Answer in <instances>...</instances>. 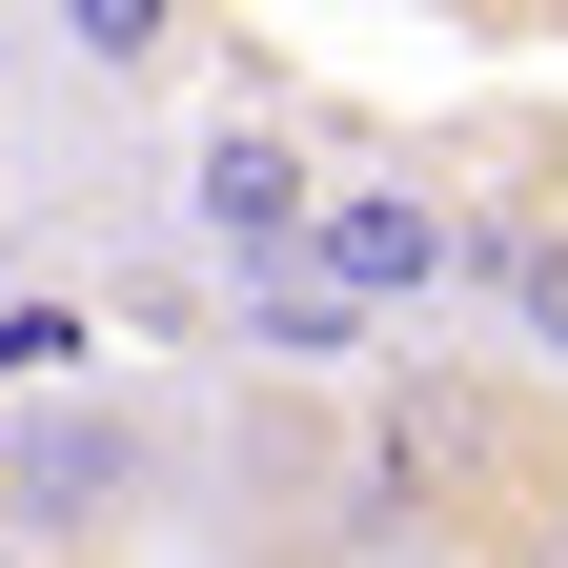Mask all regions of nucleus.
Returning a JSON list of instances; mask_svg holds the SVG:
<instances>
[{
  "mask_svg": "<svg viewBox=\"0 0 568 568\" xmlns=\"http://www.w3.org/2000/svg\"><path fill=\"white\" fill-rule=\"evenodd\" d=\"M487 467H508V406H487V386H366V406H325L345 548H447L487 508Z\"/></svg>",
  "mask_w": 568,
  "mask_h": 568,
  "instance_id": "obj_1",
  "label": "nucleus"
},
{
  "mask_svg": "<svg viewBox=\"0 0 568 568\" xmlns=\"http://www.w3.org/2000/svg\"><path fill=\"white\" fill-rule=\"evenodd\" d=\"M163 406H0V568H21V548H61V568H82V548H122L142 508H163Z\"/></svg>",
  "mask_w": 568,
  "mask_h": 568,
  "instance_id": "obj_2",
  "label": "nucleus"
},
{
  "mask_svg": "<svg viewBox=\"0 0 568 568\" xmlns=\"http://www.w3.org/2000/svg\"><path fill=\"white\" fill-rule=\"evenodd\" d=\"M203 244H224V264H305L325 244V183H305V142H203Z\"/></svg>",
  "mask_w": 568,
  "mask_h": 568,
  "instance_id": "obj_3",
  "label": "nucleus"
},
{
  "mask_svg": "<svg viewBox=\"0 0 568 568\" xmlns=\"http://www.w3.org/2000/svg\"><path fill=\"white\" fill-rule=\"evenodd\" d=\"M325 284H366V305H406V284H447V203L426 183H325Z\"/></svg>",
  "mask_w": 568,
  "mask_h": 568,
  "instance_id": "obj_4",
  "label": "nucleus"
},
{
  "mask_svg": "<svg viewBox=\"0 0 568 568\" xmlns=\"http://www.w3.org/2000/svg\"><path fill=\"white\" fill-rule=\"evenodd\" d=\"M487 284L528 305V345H568V244H487Z\"/></svg>",
  "mask_w": 568,
  "mask_h": 568,
  "instance_id": "obj_5",
  "label": "nucleus"
},
{
  "mask_svg": "<svg viewBox=\"0 0 568 568\" xmlns=\"http://www.w3.org/2000/svg\"><path fill=\"white\" fill-rule=\"evenodd\" d=\"M548 568H568V467H548Z\"/></svg>",
  "mask_w": 568,
  "mask_h": 568,
  "instance_id": "obj_6",
  "label": "nucleus"
}]
</instances>
